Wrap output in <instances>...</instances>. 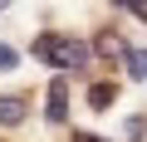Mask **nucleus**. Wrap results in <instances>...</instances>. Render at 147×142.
Returning <instances> with one entry per match:
<instances>
[{"label":"nucleus","instance_id":"6e6552de","mask_svg":"<svg viewBox=\"0 0 147 142\" xmlns=\"http://www.w3.org/2000/svg\"><path fill=\"white\" fill-rule=\"evenodd\" d=\"M79 142H98V137H93V132H79Z\"/></svg>","mask_w":147,"mask_h":142},{"label":"nucleus","instance_id":"20e7f679","mask_svg":"<svg viewBox=\"0 0 147 142\" xmlns=\"http://www.w3.org/2000/svg\"><path fill=\"white\" fill-rule=\"evenodd\" d=\"M98 49H103V59H118L123 54V39L118 34H98Z\"/></svg>","mask_w":147,"mask_h":142},{"label":"nucleus","instance_id":"39448f33","mask_svg":"<svg viewBox=\"0 0 147 142\" xmlns=\"http://www.w3.org/2000/svg\"><path fill=\"white\" fill-rule=\"evenodd\" d=\"M88 103H93V108H108V103H113V83H98V88L88 93Z\"/></svg>","mask_w":147,"mask_h":142},{"label":"nucleus","instance_id":"423d86ee","mask_svg":"<svg viewBox=\"0 0 147 142\" xmlns=\"http://www.w3.org/2000/svg\"><path fill=\"white\" fill-rule=\"evenodd\" d=\"M127 69H132V74H147V49H132L127 54Z\"/></svg>","mask_w":147,"mask_h":142},{"label":"nucleus","instance_id":"7ed1b4c3","mask_svg":"<svg viewBox=\"0 0 147 142\" xmlns=\"http://www.w3.org/2000/svg\"><path fill=\"white\" fill-rule=\"evenodd\" d=\"M25 108H30V103H25V98H15V93H10V98H0V122L15 127V122L25 118Z\"/></svg>","mask_w":147,"mask_h":142},{"label":"nucleus","instance_id":"f257e3e1","mask_svg":"<svg viewBox=\"0 0 147 142\" xmlns=\"http://www.w3.org/2000/svg\"><path fill=\"white\" fill-rule=\"evenodd\" d=\"M34 54H39L44 64H69V69L88 64V44L64 39V34H39V39H34Z\"/></svg>","mask_w":147,"mask_h":142},{"label":"nucleus","instance_id":"0eeeda50","mask_svg":"<svg viewBox=\"0 0 147 142\" xmlns=\"http://www.w3.org/2000/svg\"><path fill=\"white\" fill-rule=\"evenodd\" d=\"M0 69H15V49L10 44H0Z\"/></svg>","mask_w":147,"mask_h":142},{"label":"nucleus","instance_id":"f03ea898","mask_svg":"<svg viewBox=\"0 0 147 142\" xmlns=\"http://www.w3.org/2000/svg\"><path fill=\"white\" fill-rule=\"evenodd\" d=\"M64 113H69V83L54 79L49 83V122H64Z\"/></svg>","mask_w":147,"mask_h":142}]
</instances>
